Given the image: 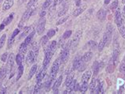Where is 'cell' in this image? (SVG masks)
Listing matches in <instances>:
<instances>
[{
  "mask_svg": "<svg viewBox=\"0 0 125 94\" xmlns=\"http://www.w3.org/2000/svg\"><path fill=\"white\" fill-rule=\"evenodd\" d=\"M36 10V6H32L31 7H29L26 9V11L24 13V14L22 15V18L20 21V25H19V27H21L23 24L25 23V21H27L30 17L32 15V14L34 13V11Z\"/></svg>",
  "mask_w": 125,
  "mask_h": 94,
  "instance_id": "6da1fadb",
  "label": "cell"
},
{
  "mask_svg": "<svg viewBox=\"0 0 125 94\" xmlns=\"http://www.w3.org/2000/svg\"><path fill=\"white\" fill-rule=\"evenodd\" d=\"M70 47H71V42L69 41L67 44V46L62 50L61 56L60 57L61 63H65L69 59V55H70Z\"/></svg>",
  "mask_w": 125,
  "mask_h": 94,
  "instance_id": "7a4b0ae2",
  "label": "cell"
},
{
  "mask_svg": "<svg viewBox=\"0 0 125 94\" xmlns=\"http://www.w3.org/2000/svg\"><path fill=\"white\" fill-rule=\"evenodd\" d=\"M120 54V44L116 39L113 43V57H112V62L116 65L118 61V57Z\"/></svg>",
  "mask_w": 125,
  "mask_h": 94,
  "instance_id": "3957f363",
  "label": "cell"
},
{
  "mask_svg": "<svg viewBox=\"0 0 125 94\" xmlns=\"http://www.w3.org/2000/svg\"><path fill=\"white\" fill-rule=\"evenodd\" d=\"M60 59L59 58L56 60L52 64V69H51V74H50V78L52 80L55 79V77H56V74L59 71V69H60Z\"/></svg>",
  "mask_w": 125,
  "mask_h": 94,
  "instance_id": "277c9868",
  "label": "cell"
},
{
  "mask_svg": "<svg viewBox=\"0 0 125 94\" xmlns=\"http://www.w3.org/2000/svg\"><path fill=\"white\" fill-rule=\"evenodd\" d=\"M82 36H83V31L82 30H78L75 32L74 36L73 37V39L71 40V48H75L77 46L78 43H79L80 41V39L82 37Z\"/></svg>",
  "mask_w": 125,
  "mask_h": 94,
  "instance_id": "5b68a950",
  "label": "cell"
},
{
  "mask_svg": "<svg viewBox=\"0 0 125 94\" xmlns=\"http://www.w3.org/2000/svg\"><path fill=\"white\" fill-rule=\"evenodd\" d=\"M53 54H54L53 51H52L51 50H49L48 48H46L44 62H43V67H46V66H48V63H50V60L52 59Z\"/></svg>",
  "mask_w": 125,
  "mask_h": 94,
  "instance_id": "8992f818",
  "label": "cell"
},
{
  "mask_svg": "<svg viewBox=\"0 0 125 94\" xmlns=\"http://www.w3.org/2000/svg\"><path fill=\"white\" fill-rule=\"evenodd\" d=\"M45 23H46V19L44 18V17L41 18L40 20H39V21H38L37 28V31L38 32V34H42V32L44 31Z\"/></svg>",
  "mask_w": 125,
  "mask_h": 94,
  "instance_id": "52a82bcc",
  "label": "cell"
},
{
  "mask_svg": "<svg viewBox=\"0 0 125 94\" xmlns=\"http://www.w3.org/2000/svg\"><path fill=\"white\" fill-rule=\"evenodd\" d=\"M86 8H87L86 4H83V5L81 4V6H78V8L75 9V10L73 13V16L74 17H78V16H79L82 13H83L85 9H86Z\"/></svg>",
  "mask_w": 125,
  "mask_h": 94,
  "instance_id": "ba28073f",
  "label": "cell"
},
{
  "mask_svg": "<svg viewBox=\"0 0 125 94\" xmlns=\"http://www.w3.org/2000/svg\"><path fill=\"white\" fill-rule=\"evenodd\" d=\"M62 76L60 75V77H58L56 79V81L54 83V85L52 87V90H53L54 93H58V91H59V88H60V86L62 83Z\"/></svg>",
  "mask_w": 125,
  "mask_h": 94,
  "instance_id": "9c48e42d",
  "label": "cell"
},
{
  "mask_svg": "<svg viewBox=\"0 0 125 94\" xmlns=\"http://www.w3.org/2000/svg\"><path fill=\"white\" fill-rule=\"evenodd\" d=\"M97 85H96V88L94 90V93H104V82L99 79L97 81Z\"/></svg>",
  "mask_w": 125,
  "mask_h": 94,
  "instance_id": "30bf717a",
  "label": "cell"
},
{
  "mask_svg": "<svg viewBox=\"0 0 125 94\" xmlns=\"http://www.w3.org/2000/svg\"><path fill=\"white\" fill-rule=\"evenodd\" d=\"M122 21H123V18H122V15H121L120 9L118 8L116 10V13H115V23L118 25Z\"/></svg>",
  "mask_w": 125,
  "mask_h": 94,
  "instance_id": "8fae6325",
  "label": "cell"
},
{
  "mask_svg": "<svg viewBox=\"0 0 125 94\" xmlns=\"http://www.w3.org/2000/svg\"><path fill=\"white\" fill-rule=\"evenodd\" d=\"M106 15H107V12L104 9H101L100 10H98L97 13V17L99 19L100 21H104L105 18H106Z\"/></svg>",
  "mask_w": 125,
  "mask_h": 94,
  "instance_id": "7c38bea8",
  "label": "cell"
},
{
  "mask_svg": "<svg viewBox=\"0 0 125 94\" xmlns=\"http://www.w3.org/2000/svg\"><path fill=\"white\" fill-rule=\"evenodd\" d=\"M83 62V60L82 59L81 56H78L75 58L73 63V70H78V67L80 66V65Z\"/></svg>",
  "mask_w": 125,
  "mask_h": 94,
  "instance_id": "4fadbf2b",
  "label": "cell"
},
{
  "mask_svg": "<svg viewBox=\"0 0 125 94\" xmlns=\"http://www.w3.org/2000/svg\"><path fill=\"white\" fill-rule=\"evenodd\" d=\"M47 74V68L44 67L41 70V71L37 75V82H41V81L44 79L45 74Z\"/></svg>",
  "mask_w": 125,
  "mask_h": 94,
  "instance_id": "5bb4252c",
  "label": "cell"
},
{
  "mask_svg": "<svg viewBox=\"0 0 125 94\" xmlns=\"http://www.w3.org/2000/svg\"><path fill=\"white\" fill-rule=\"evenodd\" d=\"M13 5H14V0H5L2 5V9L5 11L8 10L9 9L12 7Z\"/></svg>",
  "mask_w": 125,
  "mask_h": 94,
  "instance_id": "9a60e30c",
  "label": "cell"
},
{
  "mask_svg": "<svg viewBox=\"0 0 125 94\" xmlns=\"http://www.w3.org/2000/svg\"><path fill=\"white\" fill-rule=\"evenodd\" d=\"M91 75H92L91 70H86L83 74V77H82V82H88L89 80L90 79Z\"/></svg>",
  "mask_w": 125,
  "mask_h": 94,
  "instance_id": "2e32d148",
  "label": "cell"
},
{
  "mask_svg": "<svg viewBox=\"0 0 125 94\" xmlns=\"http://www.w3.org/2000/svg\"><path fill=\"white\" fill-rule=\"evenodd\" d=\"M68 9H69V6L67 5V2H65L63 3V5H62V7H61L60 9V12H59V14H58L59 17H62V15H64L67 12Z\"/></svg>",
  "mask_w": 125,
  "mask_h": 94,
  "instance_id": "e0dca14e",
  "label": "cell"
},
{
  "mask_svg": "<svg viewBox=\"0 0 125 94\" xmlns=\"http://www.w3.org/2000/svg\"><path fill=\"white\" fill-rule=\"evenodd\" d=\"M117 25V28H118V30H119V32L120 34L121 35V37H122L124 39H125V26L124 25V22H120Z\"/></svg>",
  "mask_w": 125,
  "mask_h": 94,
  "instance_id": "ac0fdd59",
  "label": "cell"
},
{
  "mask_svg": "<svg viewBox=\"0 0 125 94\" xmlns=\"http://www.w3.org/2000/svg\"><path fill=\"white\" fill-rule=\"evenodd\" d=\"M74 76V70H73L71 71V72L68 74V75L67 77V79H66V81H65V85H66V86H67V87L69 85H70L72 81H73Z\"/></svg>",
  "mask_w": 125,
  "mask_h": 94,
  "instance_id": "d6986e66",
  "label": "cell"
},
{
  "mask_svg": "<svg viewBox=\"0 0 125 94\" xmlns=\"http://www.w3.org/2000/svg\"><path fill=\"white\" fill-rule=\"evenodd\" d=\"M92 58H93V53H92L91 51H88V52H85L83 55V56L82 57V59H83V60L85 63H88L92 59Z\"/></svg>",
  "mask_w": 125,
  "mask_h": 94,
  "instance_id": "ffe728a7",
  "label": "cell"
},
{
  "mask_svg": "<svg viewBox=\"0 0 125 94\" xmlns=\"http://www.w3.org/2000/svg\"><path fill=\"white\" fill-rule=\"evenodd\" d=\"M26 60H27L28 63H32L36 60L35 58V55L32 51H29V53L27 55V58H26Z\"/></svg>",
  "mask_w": 125,
  "mask_h": 94,
  "instance_id": "44dd1931",
  "label": "cell"
},
{
  "mask_svg": "<svg viewBox=\"0 0 125 94\" xmlns=\"http://www.w3.org/2000/svg\"><path fill=\"white\" fill-rule=\"evenodd\" d=\"M35 33H36L35 30H32L31 33L29 34L27 37H26V38L25 39V42H24V43L25 44H27V45H29V44H30L31 42H32V39H33V37H34Z\"/></svg>",
  "mask_w": 125,
  "mask_h": 94,
  "instance_id": "7402d4cb",
  "label": "cell"
},
{
  "mask_svg": "<svg viewBox=\"0 0 125 94\" xmlns=\"http://www.w3.org/2000/svg\"><path fill=\"white\" fill-rule=\"evenodd\" d=\"M13 66H14V54L11 53L10 55L8 58V62H7V67L10 70H12Z\"/></svg>",
  "mask_w": 125,
  "mask_h": 94,
  "instance_id": "603a6c76",
  "label": "cell"
},
{
  "mask_svg": "<svg viewBox=\"0 0 125 94\" xmlns=\"http://www.w3.org/2000/svg\"><path fill=\"white\" fill-rule=\"evenodd\" d=\"M33 30V27L32 26H28V27H25L24 31H23V32L21 33V37H20V39H22L24 38L25 37H27V35L29 34V32H30L31 31Z\"/></svg>",
  "mask_w": 125,
  "mask_h": 94,
  "instance_id": "cb8c5ba5",
  "label": "cell"
},
{
  "mask_svg": "<svg viewBox=\"0 0 125 94\" xmlns=\"http://www.w3.org/2000/svg\"><path fill=\"white\" fill-rule=\"evenodd\" d=\"M96 83H97V81L94 77V78L92 79L90 84L89 85V89L90 90V93H94V90H95V88H96V85H97Z\"/></svg>",
  "mask_w": 125,
  "mask_h": 94,
  "instance_id": "d4e9b609",
  "label": "cell"
},
{
  "mask_svg": "<svg viewBox=\"0 0 125 94\" xmlns=\"http://www.w3.org/2000/svg\"><path fill=\"white\" fill-rule=\"evenodd\" d=\"M93 70H94V76H97L98 73H99V71L101 70H100V67H99V63L97 62V61H95L93 64Z\"/></svg>",
  "mask_w": 125,
  "mask_h": 94,
  "instance_id": "484cf974",
  "label": "cell"
},
{
  "mask_svg": "<svg viewBox=\"0 0 125 94\" xmlns=\"http://www.w3.org/2000/svg\"><path fill=\"white\" fill-rule=\"evenodd\" d=\"M14 13H12V14H10L7 18H6L4 20H3V21H2V23L4 24L5 25H8L10 22L12 21V20L14 19Z\"/></svg>",
  "mask_w": 125,
  "mask_h": 94,
  "instance_id": "4316f807",
  "label": "cell"
},
{
  "mask_svg": "<svg viewBox=\"0 0 125 94\" xmlns=\"http://www.w3.org/2000/svg\"><path fill=\"white\" fill-rule=\"evenodd\" d=\"M37 65H33V66L31 67L30 71H29V77H28V78L29 79H31L32 77V76H33L34 74H36V72H37Z\"/></svg>",
  "mask_w": 125,
  "mask_h": 94,
  "instance_id": "83f0119b",
  "label": "cell"
},
{
  "mask_svg": "<svg viewBox=\"0 0 125 94\" xmlns=\"http://www.w3.org/2000/svg\"><path fill=\"white\" fill-rule=\"evenodd\" d=\"M56 47H57V42L55 40H52L47 48H48L49 50H51L52 51H53V52L55 53V51H56Z\"/></svg>",
  "mask_w": 125,
  "mask_h": 94,
  "instance_id": "f1b7e54d",
  "label": "cell"
},
{
  "mask_svg": "<svg viewBox=\"0 0 125 94\" xmlns=\"http://www.w3.org/2000/svg\"><path fill=\"white\" fill-rule=\"evenodd\" d=\"M39 48H40V46L37 43H34L32 44V51L35 55V58L37 59V56H38V54H39Z\"/></svg>",
  "mask_w": 125,
  "mask_h": 94,
  "instance_id": "f546056e",
  "label": "cell"
},
{
  "mask_svg": "<svg viewBox=\"0 0 125 94\" xmlns=\"http://www.w3.org/2000/svg\"><path fill=\"white\" fill-rule=\"evenodd\" d=\"M27 47H28L27 44H25V43H22L20 46V48H19V53L22 55V56H24L26 52V51H27Z\"/></svg>",
  "mask_w": 125,
  "mask_h": 94,
  "instance_id": "4dcf8cb0",
  "label": "cell"
},
{
  "mask_svg": "<svg viewBox=\"0 0 125 94\" xmlns=\"http://www.w3.org/2000/svg\"><path fill=\"white\" fill-rule=\"evenodd\" d=\"M89 88V85H88V82H83L82 83V85L80 86V92L82 93H85V92L87 91V89Z\"/></svg>",
  "mask_w": 125,
  "mask_h": 94,
  "instance_id": "1f68e13d",
  "label": "cell"
},
{
  "mask_svg": "<svg viewBox=\"0 0 125 94\" xmlns=\"http://www.w3.org/2000/svg\"><path fill=\"white\" fill-rule=\"evenodd\" d=\"M115 66H116V64L113 63L111 61V63H110L109 64H108V67H107L106 71H107V72L109 73V74L113 73V71H114V70H115Z\"/></svg>",
  "mask_w": 125,
  "mask_h": 94,
  "instance_id": "d6a6232c",
  "label": "cell"
},
{
  "mask_svg": "<svg viewBox=\"0 0 125 94\" xmlns=\"http://www.w3.org/2000/svg\"><path fill=\"white\" fill-rule=\"evenodd\" d=\"M23 71H24V66H23V65L21 64L19 65L18 66V76H17V80H19L21 78V77L22 76L23 74Z\"/></svg>",
  "mask_w": 125,
  "mask_h": 94,
  "instance_id": "836d02e7",
  "label": "cell"
},
{
  "mask_svg": "<svg viewBox=\"0 0 125 94\" xmlns=\"http://www.w3.org/2000/svg\"><path fill=\"white\" fill-rule=\"evenodd\" d=\"M23 59H24V56H22V55H21L20 53L17 55V56H16V63H18V66H19V65L22 64Z\"/></svg>",
  "mask_w": 125,
  "mask_h": 94,
  "instance_id": "e575fe53",
  "label": "cell"
},
{
  "mask_svg": "<svg viewBox=\"0 0 125 94\" xmlns=\"http://www.w3.org/2000/svg\"><path fill=\"white\" fill-rule=\"evenodd\" d=\"M41 88H42V83H41V82H37V85H36L35 88H34L33 93H35V94L39 93V92H40V89Z\"/></svg>",
  "mask_w": 125,
  "mask_h": 94,
  "instance_id": "d590c367",
  "label": "cell"
},
{
  "mask_svg": "<svg viewBox=\"0 0 125 94\" xmlns=\"http://www.w3.org/2000/svg\"><path fill=\"white\" fill-rule=\"evenodd\" d=\"M48 37L47 35L46 36H44L41 39V45L42 46H45L46 44H47V43L48 42Z\"/></svg>",
  "mask_w": 125,
  "mask_h": 94,
  "instance_id": "8d00e7d4",
  "label": "cell"
},
{
  "mask_svg": "<svg viewBox=\"0 0 125 94\" xmlns=\"http://www.w3.org/2000/svg\"><path fill=\"white\" fill-rule=\"evenodd\" d=\"M72 34V31L71 30H67L65 31V32L62 34V40H66V39H68L71 37Z\"/></svg>",
  "mask_w": 125,
  "mask_h": 94,
  "instance_id": "74e56055",
  "label": "cell"
},
{
  "mask_svg": "<svg viewBox=\"0 0 125 94\" xmlns=\"http://www.w3.org/2000/svg\"><path fill=\"white\" fill-rule=\"evenodd\" d=\"M105 46H106V45H105L104 41L103 40H101L100 41V43L98 44V45H97L98 51H102L103 49H104V47Z\"/></svg>",
  "mask_w": 125,
  "mask_h": 94,
  "instance_id": "f35d334b",
  "label": "cell"
},
{
  "mask_svg": "<svg viewBox=\"0 0 125 94\" xmlns=\"http://www.w3.org/2000/svg\"><path fill=\"white\" fill-rule=\"evenodd\" d=\"M6 34H3L1 38H0V49L4 46L5 44V42H6Z\"/></svg>",
  "mask_w": 125,
  "mask_h": 94,
  "instance_id": "ab89813d",
  "label": "cell"
},
{
  "mask_svg": "<svg viewBox=\"0 0 125 94\" xmlns=\"http://www.w3.org/2000/svg\"><path fill=\"white\" fill-rule=\"evenodd\" d=\"M6 71H7V70H6V67H2L0 70V80H2L5 77V75L6 74Z\"/></svg>",
  "mask_w": 125,
  "mask_h": 94,
  "instance_id": "60d3db41",
  "label": "cell"
},
{
  "mask_svg": "<svg viewBox=\"0 0 125 94\" xmlns=\"http://www.w3.org/2000/svg\"><path fill=\"white\" fill-rule=\"evenodd\" d=\"M52 1H53V0H45V2H44V4H43V9H45L48 7H49L50 5L52 3Z\"/></svg>",
  "mask_w": 125,
  "mask_h": 94,
  "instance_id": "b9f144b4",
  "label": "cell"
},
{
  "mask_svg": "<svg viewBox=\"0 0 125 94\" xmlns=\"http://www.w3.org/2000/svg\"><path fill=\"white\" fill-rule=\"evenodd\" d=\"M53 81L54 80L49 78V80H48L47 82H45V89H46V90H47V91H48V90L50 89V86L52 85V82H53Z\"/></svg>",
  "mask_w": 125,
  "mask_h": 94,
  "instance_id": "7bdbcfd3",
  "label": "cell"
},
{
  "mask_svg": "<svg viewBox=\"0 0 125 94\" xmlns=\"http://www.w3.org/2000/svg\"><path fill=\"white\" fill-rule=\"evenodd\" d=\"M88 44H89V46H90V47L91 48V49H96L97 47V44L95 41H94V40L89 41Z\"/></svg>",
  "mask_w": 125,
  "mask_h": 94,
  "instance_id": "ee69618b",
  "label": "cell"
},
{
  "mask_svg": "<svg viewBox=\"0 0 125 94\" xmlns=\"http://www.w3.org/2000/svg\"><path fill=\"white\" fill-rule=\"evenodd\" d=\"M68 18H69V16H65V17L61 18L60 19V20H59V21L56 22V25H61V24H62V23H64V22L68 19Z\"/></svg>",
  "mask_w": 125,
  "mask_h": 94,
  "instance_id": "f6af8a7d",
  "label": "cell"
},
{
  "mask_svg": "<svg viewBox=\"0 0 125 94\" xmlns=\"http://www.w3.org/2000/svg\"><path fill=\"white\" fill-rule=\"evenodd\" d=\"M117 7H118V0H115V1L111 4L110 9L114 10V9H116Z\"/></svg>",
  "mask_w": 125,
  "mask_h": 94,
  "instance_id": "bcb514c9",
  "label": "cell"
},
{
  "mask_svg": "<svg viewBox=\"0 0 125 94\" xmlns=\"http://www.w3.org/2000/svg\"><path fill=\"white\" fill-rule=\"evenodd\" d=\"M55 34V29H50L48 32L47 36L48 37V38H52V37H54Z\"/></svg>",
  "mask_w": 125,
  "mask_h": 94,
  "instance_id": "7dc6e473",
  "label": "cell"
},
{
  "mask_svg": "<svg viewBox=\"0 0 125 94\" xmlns=\"http://www.w3.org/2000/svg\"><path fill=\"white\" fill-rule=\"evenodd\" d=\"M14 37H10L9 38V40H8V48H10L11 46L13 45V44H14Z\"/></svg>",
  "mask_w": 125,
  "mask_h": 94,
  "instance_id": "c3c4849f",
  "label": "cell"
},
{
  "mask_svg": "<svg viewBox=\"0 0 125 94\" xmlns=\"http://www.w3.org/2000/svg\"><path fill=\"white\" fill-rule=\"evenodd\" d=\"M37 1H38V0H29V2H28V4H27V8L31 7V6L36 5V3L37 2Z\"/></svg>",
  "mask_w": 125,
  "mask_h": 94,
  "instance_id": "681fc988",
  "label": "cell"
},
{
  "mask_svg": "<svg viewBox=\"0 0 125 94\" xmlns=\"http://www.w3.org/2000/svg\"><path fill=\"white\" fill-rule=\"evenodd\" d=\"M85 69V62L83 61V63H82V64L80 65V66L78 67V70L79 71V72H83V71Z\"/></svg>",
  "mask_w": 125,
  "mask_h": 94,
  "instance_id": "f907efd6",
  "label": "cell"
},
{
  "mask_svg": "<svg viewBox=\"0 0 125 94\" xmlns=\"http://www.w3.org/2000/svg\"><path fill=\"white\" fill-rule=\"evenodd\" d=\"M119 70L120 73L122 74H125V63H122L120 66V68H119Z\"/></svg>",
  "mask_w": 125,
  "mask_h": 94,
  "instance_id": "816d5d0a",
  "label": "cell"
},
{
  "mask_svg": "<svg viewBox=\"0 0 125 94\" xmlns=\"http://www.w3.org/2000/svg\"><path fill=\"white\" fill-rule=\"evenodd\" d=\"M7 58H8V54L7 53H4V54H2V56H1V59L2 62H6V60H7Z\"/></svg>",
  "mask_w": 125,
  "mask_h": 94,
  "instance_id": "f5cc1de1",
  "label": "cell"
},
{
  "mask_svg": "<svg viewBox=\"0 0 125 94\" xmlns=\"http://www.w3.org/2000/svg\"><path fill=\"white\" fill-rule=\"evenodd\" d=\"M19 32H20V30L18 29V28H16V29L13 32V33H12V35H11V37H15L16 36H17Z\"/></svg>",
  "mask_w": 125,
  "mask_h": 94,
  "instance_id": "db71d44e",
  "label": "cell"
},
{
  "mask_svg": "<svg viewBox=\"0 0 125 94\" xmlns=\"http://www.w3.org/2000/svg\"><path fill=\"white\" fill-rule=\"evenodd\" d=\"M80 89V85L78 83H76L75 84V85H74V91H78V90Z\"/></svg>",
  "mask_w": 125,
  "mask_h": 94,
  "instance_id": "11a10c76",
  "label": "cell"
},
{
  "mask_svg": "<svg viewBox=\"0 0 125 94\" xmlns=\"http://www.w3.org/2000/svg\"><path fill=\"white\" fill-rule=\"evenodd\" d=\"M63 1V0H54V2H53V4H54V6H55L56 5H59V4H60V3Z\"/></svg>",
  "mask_w": 125,
  "mask_h": 94,
  "instance_id": "9f6ffc18",
  "label": "cell"
},
{
  "mask_svg": "<svg viewBox=\"0 0 125 94\" xmlns=\"http://www.w3.org/2000/svg\"><path fill=\"white\" fill-rule=\"evenodd\" d=\"M45 14H46V11H45V10H42L41 13V14H40V17H41V18L44 17Z\"/></svg>",
  "mask_w": 125,
  "mask_h": 94,
  "instance_id": "6f0895ef",
  "label": "cell"
},
{
  "mask_svg": "<svg viewBox=\"0 0 125 94\" xmlns=\"http://www.w3.org/2000/svg\"><path fill=\"white\" fill-rule=\"evenodd\" d=\"M4 93H6V88H3L0 90V94H4Z\"/></svg>",
  "mask_w": 125,
  "mask_h": 94,
  "instance_id": "680465c9",
  "label": "cell"
},
{
  "mask_svg": "<svg viewBox=\"0 0 125 94\" xmlns=\"http://www.w3.org/2000/svg\"><path fill=\"white\" fill-rule=\"evenodd\" d=\"M5 26H6V25H5L4 24H3V23H2V24H1V25H0V32L2 31L3 29H4Z\"/></svg>",
  "mask_w": 125,
  "mask_h": 94,
  "instance_id": "91938a15",
  "label": "cell"
},
{
  "mask_svg": "<svg viewBox=\"0 0 125 94\" xmlns=\"http://www.w3.org/2000/svg\"><path fill=\"white\" fill-rule=\"evenodd\" d=\"M110 1H111V0H104V4H105V5H108V4H109Z\"/></svg>",
  "mask_w": 125,
  "mask_h": 94,
  "instance_id": "94428289",
  "label": "cell"
},
{
  "mask_svg": "<svg viewBox=\"0 0 125 94\" xmlns=\"http://www.w3.org/2000/svg\"><path fill=\"white\" fill-rule=\"evenodd\" d=\"M123 13H124V17H125V6L124 7V10H123Z\"/></svg>",
  "mask_w": 125,
  "mask_h": 94,
  "instance_id": "6125c7cd",
  "label": "cell"
},
{
  "mask_svg": "<svg viewBox=\"0 0 125 94\" xmlns=\"http://www.w3.org/2000/svg\"><path fill=\"white\" fill-rule=\"evenodd\" d=\"M26 0H19V2L20 3H22V2H25Z\"/></svg>",
  "mask_w": 125,
  "mask_h": 94,
  "instance_id": "be15d7a7",
  "label": "cell"
},
{
  "mask_svg": "<svg viewBox=\"0 0 125 94\" xmlns=\"http://www.w3.org/2000/svg\"><path fill=\"white\" fill-rule=\"evenodd\" d=\"M122 2L124 4V3H125V0H122Z\"/></svg>",
  "mask_w": 125,
  "mask_h": 94,
  "instance_id": "e7e4bbea",
  "label": "cell"
},
{
  "mask_svg": "<svg viewBox=\"0 0 125 94\" xmlns=\"http://www.w3.org/2000/svg\"><path fill=\"white\" fill-rule=\"evenodd\" d=\"M1 1H2V0H0V2H1Z\"/></svg>",
  "mask_w": 125,
  "mask_h": 94,
  "instance_id": "03108f58",
  "label": "cell"
},
{
  "mask_svg": "<svg viewBox=\"0 0 125 94\" xmlns=\"http://www.w3.org/2000/svg\"><path fill=\"white\" fill-rule=\"evenodd\" d=\"M124 76H125V74H124Z\"/></svg>",
  "mask_w": 125,
  "mask_h": 94,
  "instance_id": "003e7915",
  "label": "cell"
}]
</instances>
